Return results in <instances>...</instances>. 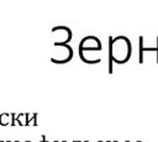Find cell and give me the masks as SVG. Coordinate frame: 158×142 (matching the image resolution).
<instances>
[{"label":"cell","instance_id":"obj_1","mask_svg":"<svg viewBox=\"0 0 158 142\" xmlns=\"http://www.w3.org/2000/svg\"><path fill=\"white\" fill-rule=\"evenodd\" d=\"M109 45L112 51V59L115 63H126L131 56V43L125 36H118L116 38L109 37Z\"/></svg>","mask_w":158,"mask_h":142},{"label":"cell","instance_id":"obj_2","mask_svg":"<svg viewBox=\"0 0 158 142\" xmlns=\"http://www.w3.org/2000/svg\"><path fill=\"white\" fill-rule=\"evenodd\" d=\"M157 62H158V37H157Z\"/></svg>","mask_w":158,"mask_h":142},{"label":"cell","instance_id":"obj_3","mask_svg":"<svg viewBox=\"0 0 158 142\" xmlns=\"http://www.w3.org/2000/svg\"><path fill=\"white\" fill-rule=\"evenodd\" d=\"M27 142H30V141H27Z\"/></svg>","mask_w":158,"mask_h":142}]
</instances>
